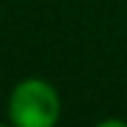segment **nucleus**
Here are the masks:
<instances>
[{"label":"nucleus","mask_w":127,"mask_h":127,"mask_svg":"<svg viewBox=\"0 0 127 127\" xmlns=\"http://www.w3.org/2000/svg\"><path fill=\"white\" fill-rule=\"evenodd\" d=\"M62 114L57 88L44 78H24L8 96V122L16 127H55Z\"/></svg>","instance_id":"nucleus-1"}]
</instances>
